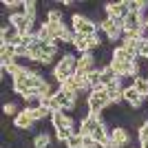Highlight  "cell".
Instances as JSON below:
<instances>
[{"label":"cell","mask_w":148,"mask_h":148,"mask_svg":"<svg viewBox=\"0 0 148 148\" xmlns=\"http://www.w3.org/2000/svg\"><path fill=\"white\" fill-rule=\"evenodd\" d=\"M47 22H64V13L60 9H49L47 13Z\"/></svg>","instance_id":"4316f807"},{"label":"cell","mask_w":148,"mask_h":148,"mask_svg":"<svg viewBox=\"0 0 148 148\" xmlns=\"http://www.w3.org/2000/svg\"><path fill=\"white\" fill-rule=\"evenodd\" d=\"M13 126L20 130H29L31 126H33V117H31V111L29 108H22V111L13 117Z\"/></svg>","instance_id":"2e32d148"},{"label":"cell","mask_w":148,"mask_h":148,"mask_svg":"<svg viewBox=\"0 0 148 148\" xmlns=\"http://www.w3.org/2000/svg\"><path fill=\"white\" fill-rule=\"evenodd\" d=\"M133 86H135V91L139 93L144 99L148 97V77H144V75H137V77H133Z\"/></svg>","instance_id":"44dd1931"},{"label":"cell","mask_w":148,"mask_h":148,"mask_svg":"<svg viewBox=\"0 0 148 148\" xmlns=\"http://www.w3.org/2000/svg\"><path fill=\"white\" fill-rule=\"evenodd\" d=\"M104 11H106V18H111V20H124L130 13V5H128V0H122V2H108Z\"/></svg>","instance_id":"9c48e42d"},{"label":"cell","mask_w":148,"mask_h":148,"mask_svg":"<svg viewBox=\"0 0 148 148\" xmlns=\"http://www.w3.org/2000/svg\"><path fill=\"white\" fill-rule=\"evenodd\" d=\"M2 111H5V115H13V117H16V115H18V106L13 104V102H7L5 106H2Z\"/></svg>","instance_id":"f1b7e54d"},{"label":"cell","mask_w":148,"mask_h":148,"mask_svg":"<svg viewBox=\"0 0 148 148\" xmlns=\"http://www.w3.org/2000/svg\"><path fill=\"white\" fill-rule=\"evenodd\" d=\"M124 102L130 106V108H139V106L144 104V97L139 95V93L135 91V86L130 84V86H126L124 88Z\"/></svg>","instance_id":"e0dca14e"},{"label":"cell","mask_w":148,"mask_h":148,"mask_svg":"<svg viewBox=\"0 0 148 148\" xmlns=\"http://www.w3.org/2000/svg\"><path fill=\"white\" fill-rule=\"evenodd\" d=\"M111 104V99H108V95H106L104 88H97V91H91L86 97V106H88V113H95V115H99V113L104 111L106 106Z\"/></svg>","instance_id":"277c9868"},{"label":"cell","mask_w":148,"mask_h":148,"mask_svg":"<svg viewBox=\"0 0 148 148\" xmlns=\"http://www.w3.org/2000/svg\"><path fill=\"white\" fill-rule=\"evenodd\" d=\"M139 142H148V119L142 124V128H139Z\"/></svg>","instance_id":"f546056e"},{"label":"cell","mask_w":148,"mask_h":148,"mask_svg":"<svg viewBox=\"0 0 148 148\" xmlns=\"http://www.w3.org/2000/svg\"><path fill=\"white\" fill-rule=\"evenodd\" d=\"M31 117H33V122H42V119H47V117H53L44 106H40V108H33L31 111Z\"/></svg>","instance_id":"d4e9b609"},{"label":"cell","mask_w":148,"mask_h":148,"mask_svg":"<svg viewBox=\"0 0 148 148\" xmlns=\"http://www.w3.org/2000/svg\"><path fill=\"white\" fill-rule=\"evenodd\" d=\"M33 148H51V137L47 133H38L33 139Z\"/></svg>","instance_id":"603a6c76"},{"label":"cell","mask_w":148,"mask_h":148,"mask_svg":"<svg viewBox=\"0 0 148 148\" xmlns=\"http://www.w3.org/2000/svg\"><path fill=\"white\" fill-rule=\"evenodd\" d=\"M84 146V137L80 135V133H73V135L66 139V144H64V148H82Z\"/></svg>","instance_id":"cb8c5ba5"},{"label":"cell","mask_w":148,"mask_h":148,"mask_svg":"<svg viewBox=\"0 0 148 148\" xmlns=\"http://www.w3.org/2000/svg\"><path fill=\"white\" fill-rule=\"evenodd\" d=\"M144 22H146V18H144V13L139 11H130L126 18H124V33H139V29L144 27Z\"/></svg>","instance_id":"30bf717a"},{"label":"cell","mask_w":148,"mask_h":148,"mask_svg":"<svg viewBox=\"0 0 148 148\" xmlns=\"http://www.w3.org/2000/svg\"><path fill=\"white\" fill-rule=\"evenodd\" d=\"M0 62L2 64L16 62V47L13 44H0Z\"/></svg>","instance_id":"d6986e66"},{"label":"cell","mask_w":148,"mask_h":148,"mask_svg":"<svg viewBox=\"0 0 148 148\" xmlns=\"http://www.w3.org/2000/svg\"><path fill=\"white\" fill-rule=\"evenodd\" d=\"M99 124H102V119H99V115H95V113H88L86 117L80 122V135L82 137H91L93 133H95V128H97Z\"/></svg>","instance_id":"5bb4252c"},{"label":"cell","mask_w":148,"mask_h":148,"mask_svg":"<svg viewBox=\"0 0 148 148\" xmlns=\"http://www.w3.org/2000/svg\"><path fill=\"white\" fill-rule=\"evenodd\" d=\"M99 29L106 33V38L108 40H119V38H124V20H111V18H104L102 22H99Z\"/></svg>","instance_id":"8992f818"},{"label":"cell","mask_w":148,"mask_h":148,"mask_svg":"<svg viewBox=\"0 0 148 148\" xmlns=\"http://www.w3.org/2000/svg\"><path fill=\"white\" fill-rule=\"evenodd\" d=\"M130 142V135L124 126H115L108 133V148H126Z\"/></svg>","instance_id":"ba28073f"},{"label":"cell","mask_w":148,"mask_h":148,"mask_svg":"<svg viewBox=\"0 0 148 148\" xmlns=\"http://www.w3.org/2000/svg\"><path fill=\"white\" fill-rule=\"evenodd\" d=\"M56 99L60 102L62 111H73L75 106H77V93L64 91V88H58L56 91Z\"/></svg>","instance_id":"8fae6325"},{"label":"cell","mask_w":148,"mask_h":148,"mask_svg":"<svg viewBox=\"0 0 148 148\" xmlns=\"http://www.w3.org/2000/svg\"><path fill=\"white\" fill-rule=\"evenodd\" d=\"M0 36H2V44H13V47H18L22 33H20L13 25H9V27H2V33H0Z\"/></svg>","instance_id":"ac0fdd59"},{"label":"cell","mask_w":148,"mask_h":148,"mask_svg":"<svg viewBox=\"0 0 148 148\" xmlns=\"http://www.w3.org/2000/svg\"><path fill=\"white\" fill-rule=\"evenodd\" d=\"M36 7H38L36 2H25V7H22V9H25V13L29 16L31 20H36V11H38Z\"/></svg>","instance_id":"83f0119b"},{"label":"cell","mask_w":148,"mask_h":148,"mask_svg":"<svg viewBox=\"0 0 148 148\" xmlns=\"http://www.w3.org/2000/svg\"><path fill=\"white\" fill-rule=\"evenodd\" d=\"M73 47L80 51V56H84V53H93V51L102 49L104 44H102V40H99L97 33H95V36H77V33H75Z\"/></svg>","instance_id":"3957f363"},{"label":"cell","mask_w":148,"mask_h":148,"mask_svg":"<svg viewBox=\"0 0 148 148\" xmlns=\"http://www.w3.org/2000/svg\"><path fill=\"white\" fill-rule=\"evenodd\" d=\"M137 38H139V42H148V25H146V22H144V27L139 29Z\"/></svg>","instance_id":"4dcf8cb0"},{"label":"cell","mask_w":148,"mask_h":148,"mask_svg":"<svg viewBox=\"0 0 148 148\" xmlns=\"http://www.w3.org/2000/svg\"><path fill=\"white\" fill-rule=\"evenodd\" d=\"M42 106L51 113V115H53V113H60V111H62V106H60V102L56 99V95H47V97H42Z\"/></svg>","instance_id":"7402d4cb"},{"label":"cell","mask_w":148,"mask_h":148,"mask_svg":"<svg viewBox=\"0 0 148 148\" xmlns=\"http://www.w3.org/2000/svg\"><path fill=\"white\" fill-rule=\"evenodd\" d=\"M146 25H148V16H146Z\"/></svg>","instance_id":"d6a6232c"},{"label":"cell","mask_w":148,"mask_h":148,"mask_svg":"<svg viewBox=\"0 0 148 148\" xmlns=\"http://www.w3.org/2000/svg\"><path fill=\"white\" fill-rule=\"evenodd\" d=\"M44 77L40 73H33V71H29V69H25L20 75H16L13 77V91L18 93L20 97H29V95H36L38 88L44 84ZM40 97V95H38Z\"/></svg>","instance_id":"6da1fadb"},{"label":"cell","mask_w":148,"mask_h":148,"mask_svg":"<svg viewBox=\"0 0 148 148\" xmlns=\"http://www.w3.org/2000/svg\"><path fill=\"white\" fill-rule=\"evenodd\" d=\"M60 88H64V91H71V93H77V95L82 93L80 86H77V80H75V77H69V80H64Z\"/></svg>","instance_id":"484cf974"},{"label":"cell","mask_w":148,"mask_h":148,"mask_svg":"<svg viewBox=\"0 0 148 148\" xmlns=\"http://www.w3.org/2000/svg\"><path fill=\"white\" fill-rule=\"evenodd\" d=\"M82 148H102V146H99L97 142H91V144H84V146H82Z\"/></svg>","instance_id":"1f68e13d"},{"label":"cell","mask_w":148,"mask_h":148,"mask_svg":"<svg viewBox=\"0 0 148 148\" xmlns=\"http://www.w3.org/2000/svg\"><path fill=\"white\" fill-rule=\"evenodd\" d=\"M75 73H77V58L73 53H66V56H62V60L53 69V80L62 86V82L69 77H75Z\"/></svg>","instance_id":"7a4b0ae2"},{"label":"cell","mask_w":148,"mask_h":148,"mask_svg":"<svg viewBox=\"0 0 148 148\" xmlns=\"http://www.w3.org/2000/svg\"><path fill=\"white\" fill-rule=\"evenodd\" d=\"M95 69H97V58L93 53H84V56L77 58V73L75 75H88Z\"/></svg>","instance_id":"7c38bea8"},{"label":"cell","mask_w":148,"mask_h":148,"mask_svg":"<svg viewBox=\"0 0 148 148\" xmlns=\"http://www.w3.org/2000/svg\"><path fill=\"white\" fill-rule=\"evenodd\" d=\"M111 60L124 62V64H133V62H137V56H135V53H130L124 44H119V47H115V49L111 51Z\"/></svg>","instance_id":"9a60e30c"},{"label":"cell","mask_w":148,"mask_h":148,"mask_svg":"<svg viewBox=\"0 0 148 148\" xmlns=\"http://www.w3.org/2000/svg\"><path fill=\"white\" fill-rule=\"evenodd\" d=\"M53 128L56 130H75V124H73V117L69 115L66 111H60V113H53Z\"/></svg>","instance_id":"4fadbf2b"},{"label":"cell","mask_w":148,"mask_h":148,"mask_svg":"<svg viewBox=\"0 0 148 148\" xmlns=\"http://www.w3.org/2000/svg\"><path fill=\"white\" fill-rule=\"evenodd\" d=\"M71 25H73L71 29H73L77 36H95L97 29H99L93 20H88L86 16H80V13H75L73 18H71Z\"/></svg>","instance_id":"5b68a950"},{"label":"cell","mask_w":148,"mask_h":148,"mask_svg":"<svg viewBox=\"0 0 148 148\" xmlns=\"http://www.w3.org/2000/svg\"><path fill=\"white\" fill-rule=\"evenodd\" d=\"M9 25H13L22 36H33V29H31V27H33V20H31L25 11L11 13V16H9Z\"/></svg>","instance_id":"52a82bcc"},{"label":"cell","mask_w":148,"mask_h":148,"mask_svg":"<svg viewBox=\"0 0 148 148\" xmlns=\"http://www.w3.org/2000/svg\"><path fill=\"white\" fill-rule=\"evenodd\" d=\"M117 80V75L115 71L111 69V64H106V66H99V82H102V86H108L111 82Z\"/></svg>","instance_id":"ffe728a7"}]
</instances>
